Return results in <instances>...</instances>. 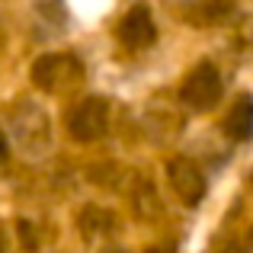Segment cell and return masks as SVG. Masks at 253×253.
Wrapping results in <instances>:
<instances>
[{
  "instance_id": "cell-1",
  "label": "cell",
  "mask_w": 253,
  "mask_h": 253,
  "mask_svg": "<svg viewBox=\"0 0 253 253\" xmlns=\"http://www.w3.org/2000/svg\"><path fill=\"white\" fill-rule=\"evenodd\" d=\"M106 122H109V106L106 99L90 96L84 103H77L68 116V131L77 138V141H96L106 131Z\"/></svg>"
},
{
  "instance_id": "cell-2",
  "label": "cell",
  "mask_w": 253,
  "mask_h": 253,
  "mask_svg": "<svg viewBox=\"0 0 253 253\" xmlns=\"http://www.w3.org/2000/svg\"><path fill=\"white\" fill-rule=\"evenodd\" d=\"M221 99V77L211 64H199L183 84V103L192 109H211Z\"/></svg>"
},
{
  "instance_id": "cell-3",
  "label": "cell",
  "mask_w": 253,
  "mask_h": 253,
  "mask_svg": "<svg viewBox=\"0 0 253 253\" xmlns=\"http://www.w3.org/2000/svg\"><path fill=\"white\" fill-rule=\"evenodd\" d=\"M170 183L173 189H176V196L183 199L186 205H199L205 199V176L199 173V167L192 161H186V157H179V161L170 164Z\"/></svg>"
},
{
  "instance_id": "cell-4",
  "label": "cell",
  "mask_w": 253,
  "mask_h": 253,
  "mask_svg": "<svg viewBox=\"0 0 253 253\" xmlns=\"http://www.w3.org/2000/svg\"><path fill=\"white\" fill-rule=\"evenodd\" d=\"M77 74H81V64L68 55H45L32 68V81L39 86H45V90H51L55 81H74Z\"/></svg>"
},
{
  "instance_id": "cell-5",
  "label": "cell",
  "mask_w": 253,
  "mask_h": 253,
  "mask_svg": "<svg viewBox=\"0 0 253 253\" xmlns=\"http://www.w3.org/2000/svg\"><path fill=\"white\" fill-rule=\"evenodd\" d=\"M154 36H157V29H154V19H151L148 6H135L119 26V39L128 48H144V45L154 42Z\"/></svg>"
},
{
  "instance_id": "cell-6",
  "label": "cell",
  "mask_w": 253,
  "mask_h": 253,
  "mask_svg": "<svg viewBox=\"0 0 253 253\" xmlns=\"http://www.w3.org/2000/svg\"><path fill=\"white\" fill-rule=\"evenodd\" d=\"M224 131H228L234 141H247L253 135V96L241 93L234 99V106L228 109V119H224Z\"/></svg>"
},
{
  "instance_id": "cell-7",
  "label": "cell",
  "mask_w": 253,
  "mask_h": 253,
  "mask_svg": "<svg viewBox=\"0 0 253 253\" xmlns=\"http://www.w3.org/2000/svg\"><path fill=\"white\" fill-rule=\"evenodd\" d=\"M19 234L26 241V250H36V234L29 231V221H19Z\"/></svg>"
},
{
  "instance_id": "cell-8",
  "label": "cell",
  "mask_w": 253,
  "mask_h": 253,
  "mask_svg": "<svg viewBox=\"0 0 253 253\" xmlns=\"http://www.w3.org/2000/svg\"><path fill=\"white\" fill-rule=\"evenodd\" d=\"M6 154H10V144H6V138H3V131H0V164L6 161Z\"/></svg>"
},
{
  "instance_id": "cell-9",
  "label": "cell",
  "mask_w": 253,
  "mask_h": 253,
  "mask_svg": "<svg viewBox=\"0 0 253 253\" xmlns=\"http://www.w3.org/2000/svg\"><path fill=\"white\" fill-rule=\"evenodd\" d=\"M148 253H173L170 247H154V250H148Z\"/></svg>"
},
{
  "instance_id": "cell-10",
  "label": "cell",
  "mask_w": 253,
  "mask_h": 253,
  "mask_svg": "<svg viewBox=\"0 0 253 253\" xmlns=\"http://www.w3.org/2000/svg\"><path fill=\"white\" fill-rule=\"evenodd\" d=\"M0 250H3V234H0Z\"/></svg>"
},
{
  "instance_id": "cell-11",
  "label": "cell",
  "mask_w": 253,
  "mask_h": 253,
  "mask_svg": "<svg viewBox=\"0 0 253 253\" xmlns=\"http://www.w3.org/2000/svg\"><path fill=\"white\" fill-rule=\"evenodd\" d=\"M250 244H253V228H250Z\"/></svg>"
}]
</instances>
